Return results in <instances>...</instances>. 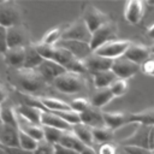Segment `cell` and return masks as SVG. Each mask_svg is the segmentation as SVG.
Returning <instances> with one entry per match:
<instances>
[{
    "label": "cell",
    "instance_id": "1",
    "mask_svg": "<svg viewBox=\"0 0 154 154\" xmlns=\"http://www.w3.org/2000/svg\"><path fill=\"white\" fill-rule=\"evenodd\" d=\"M52 83L60 93H64V94H76L82 91L85 87L82 75H77L69 71L57 77Z\"/></svg>",
    "mask_w": 154,
    "mask_h": 154
},
{
    "label": "cell",
    "instance_id": "2",
    "mask_svg": "<svg viewBox=\"0 0 154 154\" xmlns=\"http://www.w3.org/2000/svg\"><path fill=\"white\" fill-rule=\"evenodd\" d=\"M17 83L22 90L26 93H36L46 87L45 79L36 70L19 69L17 72Z\"/></svg>",
    "mask_w": 154,
    "mask_h": 154
},
{
    "label": "cell",
    "instance_id": "3",
    "mask_svg": "<svg viewBox=\"0 0 154 154\" xmlns=\"http://www.w3.org/2000/svg\"><path fill=\"white\" fill-rule=\"evenodd\" d=\"M131 43L132 42H130L128 40H112V41H108L105 45L100 46L93 53H95L100 57L114 60V59L123 57Z\"/></svg>",
    "mask_w": 154,
    "mask_h": 154
},
{
    "label": "cell",
    "instance_id": "4",
    "mask_svg": "<svg viewBox=\"0 0 154 154\" xmlns=\"http://www.w3.org/2000/svg\"><path fill=\"white\" fill-rule=\"evenodd\" d=\"M116 35H117V26L112 22H107L106 24H103L102 26H100L99 29L91 32V37L89 41L90 49L94 52L106 42L114 40Z\"/></svg>",
    "mask_w": 154,
    "mask_h": 154
},
{
    "label": "cell",
    "instance_id": "5",
    "mask_svg": "<svg viewBox=\"0 0 154 154\" xmlns=\"http://www.w3.org/2000/svg\"><path fill=\"white\" fill-rule=\"evenodd\" d=\"M91 32L87 28L85 23L83 19H78L73 22L71 25L66 26L63 29L61 32V38L60 40H72V41H82V42H88L90 41Z\"/></svg>",
    "mask_w": 154,
    "mask_h": 154
},
{
    "label": "cell",
    "instance_id": "6",
    "mask_svg": "<svg viewBox=\"0 0 154 154\" xmlns=\"http://www.w3.org/2000/svg\"><path fill=\"white\" fill-rule=\"evenodd\" d=\"M20 20V11L12 1H2L0 4V26L11 28L18 25Z\"/></svg>",
    "mask_w": 154,
    "mask_h": 154
},
{
    "label": "cell",
    "instance_id": "7",
    "mask_svg": "<svg viewBox=\"0 0 154 154\" xmlns=\"http://www.w3.org/2000/svg\"><path fill=\"white\" fill-rule=\"evenodd\" d=\"M111 71L114 73V76L117 78L128 79V78L135 76L140 71V65L128 60L125 57H120V58L113 60Z\"/></svg>",
    "mask_w": 154,
    "mask_h": 154
},
{
    "label": "cell",
    "instance_id": "8",
    "mask_svg": "<svg viewBox=\"0 0 154 154\" xmlns=\"http://www.w3.org/2000/svg\"><path fill=\"white\" fill-rule=\"evenodd\" d=\"M82 19L85 23V25H87V28L89 29L90 32L95 31L96 29H99L100 26H102L103 24H106L107 22H109L108 20V17L102 11H100L99 8H96L93 5L87 6V8L83 12Z\"/></svg>",
    "mask_w": 154,
    "mask_h": 154
},
{
    "label": "cell",
    "instance_id": "9",
    "mask_svg": "<svg viewBox=\"0 0 154 154\" xmlns=\"http://www.w3.org/2000/svg\"><path fill=\"white\" fill-rule=\"evenodd\" d=\"M57 47L66 49L69 53H71L76 59L78 60H84L87 57H89L93 51L90 49V46L88 42H82V41H72V40H60L57 45Z\"/></svg>",
    "mask_w": 154,
    "mask_h": 154
},
{
    "label": "cell",
    "instance_id": "10",
    "mask_svg": "<svg viewBox=\"0 0 154 154\" xmlns=\"http://www.w3.org/2000/svg\"><path fill=\"white\" fill-rule=\"evenodd\" d=\"M28 41L26 30L22 25H14L6 29V42L7 48H17V47H25Z\"/></svg>",
    "mask_w": 154,
    "mask_h": 154
},
{
    "label": "cell",
    "instance_id": "11",
    "mask_svg": "<svg viewBox=\"0 0 154 154\" xmlns=\"http://www.w3.org/2000/svg\"><path fill=\"white\" fill-rule=\"evenodd\" d=\"M36 71L45 79L46 83L53 82L57 77H59L60 75L66 72V70L61 65H59V64H57V63H54L52 60H45V59L41 63V65L36 69Z\"/></svg>",
    "mask_w": 154,
    "mask_h": 154
},
{
    "label": "cell",
    "instance_id": "12",
    "mask_svg": "<svg viewBox=\"0 0 154 154\" xmlns=\"http://www.w3.org/2000/svg\"><path fill=\"white\" fill-rule=\"evenodd\" d=\"M0 144L7 148L19 147V129L18 126L0 125Z\"/></svg>",
    "mask_w": 154,
    "mask_h": 154
},
{
    "label": "cell",
    "instance_id": "13",
    "mask_svg": "<svg viewBox=\"0 0 154 154\" xmlns=\"http://www.w3.org/2000/svg\"><path fill=\"white\" fill-rule=\"evenodd\" d=\"M113 60L112 59H107L103 57H100L95 53H91L89 57H87L83 60V64L85 66V69L88 71L93 72H99V71H107L111 70Z\"/></svg>",
    "mask_w": 154,
    "mask_h": 154
},
{
    "label": "cell",
    "instance_id": "14",
    "mask_svg": "<svg viewBox=\"0 0 154 154\" xmlns=\"http://www.w3.org/2000/svg\"><path fill=\"white\" fill-rule=\"evenodd\" d=\"M16 113L19 118L35 124V125H41V114L43 112V109L34 107V106H29V105H24L20 103L17 107H14Z\"/></svg>",
    "mask_w": 154,
    "mask_h": 154
},
{
    "label": "cell",
    "instance_id": "15",
    "mask_svg": "<svg viewBox=\"0 0 154 154\" xmlns=\"http://www.w3.org/2000/svg\"><path fill=\"white\" fill-rule=\"evenodd\" d=\"M123 57H125L128 60H130L137 65H141L150 57V51H149V47H146L143 45L131 43Z\"/></svg>",
    "mask_w": 154,
    "mask_h": 154
},
{
    "label": "cell",
    "instance_id": "16",
    "mask_svg": "<svg viewBox=\"0 0 154 154\" xmlns=\"http://www.w3.org/2000/svg\"><path fill=\"white\" fill-rule=\"evenodd\" d=\"M79 120L82 124L89 126V128H101L105 126L102 112L95 107H89L84 112L79 113Z\"/></svg>",
    "mask_w": 154,
    "mask_h": 154
},
{
    "label": "cell",
    "instance_id": "17",
    "mask_svg": "<svg viewBox=\"0 0 154 154\" xmlns=\"http://www.w3.org/2000/svg\"><path fill=\"white\" fill-rule=\"evenodd\" d=\"M144 12L143 2L138 0H131L128 1L124 8V17L130 24H137L142 19Z\"/></svg>",
    "mask_w": 154,
    "mask_h": 154
},
{
    "label": "cell",
    "instance_id": "18",
    "mask_svg": "<svg viewBox=\"0 0 154 154\" xmlns=\"http://www.w3.org/2000/svg\"><path fill=\"white\" fill-rule=\"evenodd\" d=\"M41 126H49L54 129H59L63 131L71 130V125L64 122L59 116H57L54 112L43 111L41 114Z\"/></svg>",
    "mask_w": 154,
    "mask_h": 154
},
{
    "label": "cell",
    "instance_id": "19",
    "mask_svg": "<svg viewBox=\"0 0 154 154\" xmlns=\"http://www.w3.org/2000/svg\"><path fill=\"white\" fill-rule=\"evenodd\" d=\"M136 123L144 126H154V108L135 113H126V124Z\"/></svg>",
    "mask_w": 154,
    "mask_h": 154
},
{
    "label": "cell",
    "instance_id": "20",
    "mask_svg": "<svg viewBox=\"0 0 154 154\" xmlns=\"http://www.w3.org/2000/svg\"><path fill=\"white\" fill-rule=\"evenodd\" d=\"M43 61L42 57L36 52L34 45H26L24 47V63L22 69L36 70Z\"/></svg>",
    "mask_w": 154,
    "mask_h": 154
},
{
    "label": "cell",
    "instance_id": "21",
    "mask_svg": "<svg viewBox=\"0 0 154 154\" xmlns=\"http://www.w3.org/2000/svg\"><path fill=\"white\" fill-rule=\"evenodd\" d=\"M113 94L111 93L109 88H102V89H95V91L93 93L89 102L91 107H95L97 109H100L101 107L106 106L109 101L113 100Z\"/></svg>",
    "mask_w": 154,
    "mask_h": 154
},
{
    "label": "cell",
    "instance_id": "22",
    "mask_svg": "<svg viewBox=\"0 0 154 154\" xmlns=\"http://www.w3.org/2000/svg\"><path fill=\"white\" fill-rule=\"evenodd\" d=\"M105 126L111 130H116L123 125H126V113L120 112H102Z\"/></svg>",
    "mask_w": 154,
    "mask_h": 154
},
{
    "label": "cell",
    "instance_id": "23",
    "mask_svg": "<svg viewBox=\"0 0 154 154\" xmlns=\"http://www.w3.org/2000/svg\"><path fill=\"white\" fill-rule=\"evenodd\" d=\"M58 144H60L63 147H66V148H70L72 150H76L78 153H82L83 149L87 147L71 130L64 131V134H63V136H61V138H60Z\"/></svg>",
    "mask_w": 154,
    "mask_h": 154
},
{
    "label": "cell",
    "instance_id": "24",
    "mask_svg": "<svg viewBox=\"0 0 154 154\" xmlns=\"http://www.w3.org/2000/svg\"><path fill=\"white\" fill-rule=\"evenodd\" d=\"M71 131L87 146V147H91L94 144V140H93V134H91V128L78 123L71 126Z\"/></svg>",
    "mask_w": 154,
    "mask_h": 154
},
{
    "label": "cell",
    "instance_id": "25",
    "mask_svg": "<svg viewBox=\"0 0 154 154\" xmlns=\"http://www.w3.org/2000/svg\"><path fill=\"white\" fill-rule=\"evenodd\" d=\"M5 60L7 64L14 67H23L24 63V47H17V48H8L5 52Z\"/></svg>",
    "mask_w": 154,
    "mask_h": 154
},
{
    "label": "cell",
    "instance_id": "26",
    "mask_svg": "<svg viewBox=\"0 0 154 154\" xmlns=\"http://www.w3.org/2000/svg\"><path fill=\"white\" fill-rule=\"evenodd\" d=\"M93 81L94 85L96 89H102V88H108L112 82L117 78L114 73L111 70L107 71H99V72H93Z\"/></svg>",
    "mask_w": 154,
    "mask_h": 154
},
{
    "label": "cell",
    "instance_id": "27",
    "mask_svg": "<svg viewBox=\"0 0 154 154\" xmlns=\"http://www.w3.org/2000/svg\"><path fill=\"white\" fill-rule=\"evenodd\" d=\"M18 129L37 142L43 140V130H42L41 125H35V124H31L26 120H25V123L18 120Z\"/></svg>",
    "mask_w": 154,
    "mask_h": 154
},
{
    "label": "cell",
    "instance_id": "28",
    "mask_svg": "<svg viewBox=\"0 0 154 154\" xmlns=\"http://www.w3.org/2000/svg\"><path fill=\"white\" fill-rule=\"evenodd\" d=\"M40 102L42 103V106L45 107L46 111L49 112H60V111H69L70 105L63 100L55 99V97H41Z\"/></svg>",
    "mask_w": 154,
    "mask_h": 154
},
{
    "label": "cell",
    "instance_id": "29",
    "mask_svg": "<svg viewBox=\"0 0 154 154\" xmlns=\"http://www.w3.org/2000/svg\"><path fill=\"white\" fill-rule=\"evenodd\" d=\"M0 119L2 124L18 126V116L14 107L8 105H0Z\"/></svg>",
    "mask_w": 154,
    "mask_h": 154
},
{
    "label": "cell",
    "instance_id": "30",
    "mask_svg": "<svg viewBox=\"0 0 154 154\" xmlns=\"http://www.w3.org/2000/svg\"><path fill=\"white\" fill-rule=\"evenodd\" d=\"M73 59H76L71 53H69L66 49H64V48H60V47H57L55 46V48H54V52H53V55H52V61H54V63H57V64H59V65H61L65 70H66V67L72 63V60Z\"/></svg>",
    "mask_w": 154,
    "mask_h": 154
},
{
    "label": "cell",
    "instance_id": "31",
    "mask_svg": "<svg viewBox=\"0 0 154 154\" xmlns=\"http://www.w3.org/2000/svg\"><path fill=\"white\" fill-rule=\"evenodd\" d=\"M91 134H93L94 143L102 144V143H108L113 140L114 131L108 129L107 126H101V128H93Z\"/></svg>",
    "mask_w": 154,
    "mask_h": 154
},
{
    "label": "cell",
    "instance_id": "32",
    "mask_svg": "<svg viewBox=\"0 0 154 154\" xmlns=\"http://www.w3.org/2000/svg\"><path fill=\"white\" fill-rule=\"evenodd\" d=\"M42 130H43V140L51 144H58L64 134L63 130L49 128V126H42Z\"/></svg>",
    "mask_w": 154,
    "mask_h": 154
},
{
    "label": "cell",
    "instance_id": "33",
    "mask_svg": "<svg viewBox=\"0 0 154 154\" xmlns=\"http://www.w3.org/2000/svg\"><path fill=\"white\" fill-rule=\"evenodd\" d=\"M61 32L63 30L60 28H52L45 34L42 38V43L48 45V46H55L61 38Z\"/></svg>",
    "mask_w": 154,
    "mask_h": 154
},
{
    "label": "cell",
    "instance_id": "34",
    "mask_svg": "<svg viewBox=\"0 0 154 154\" xmlns=\"http://www.w3.org/2000/svg\"><path fill=\"white\" fill-rule=\"evenodd\" d=\"M108 88H109L111 93L113 94V96L118 97V96H122V95H124L126 93V90H128V82H126V79L116 78Z\"/></svg>",
    "mask_w": 154,
    "mask_h": 154
},
{
    "label": "cell",
    "instance_id": "35",
    "mask_svg": "<svg viewBox=\"0 0 154 154\" xmlns=\"http://www.w3.org/2000/svg\"><path fill=\"white\" fill-rule=\"evenodd\" d=\"M38 142L35 141L34 138H31L30 136H28L26 134L22 132L19 130V147L24 150H28V152H34L37 147Z\"/></svg>",
    "mask_w": 154,
    "mask_h": 154
},
{
    "label": "cell",
    "instance_id": "36",
    "mask_svg": "<svg viewBox=\"0 0 154 154\" xmlns=\"http://www.w3.org/2000/svg\"><path fill=\"white\" fill-rule=\"evenodd\" d=\"M57 116H59L64 122H66L67 124H70L71 126L75 125V124H78L81 123L79 120V113L72 111V109H69V111H60V112H54Z\"/></svg>",
    "mask_w": 154,
    "mask_h": 154
},
{
    "label": "cell",
    "instance_id": "37",
    "mask_svg": "<svg viewBox=\"0 0 154 154\" xmlns=\"http://www.w3.org/2000/svg\"><path fill=\"white\" fill-rule=\"evenodd\" d=\"M34 47H35L36 52L42 57V59H45V60H51L52 59L55 46H48V45H45L42 42H38V43H35Z\"/></svg>",
    "mask_w": 154,
    "mask_h": 154
},
{
    "label": "cell",
    "instance_id": "38",
    "mask_svg": "<svg viewBox=\"0 0 154 154\" xmlns=\"http://www.w3.org/2000/svg\"><path fill=\"white\" fill-rule=\"evenodd\" d=\"M69 105H70V108H71L72 111L77 112V113H82V112H84L87 108L90 107V102H89V100L85 99V97H77V99H73Z\"/></svg>",
    "mask_w": 154,
    "mask_h": 154
},
{
    "label": "cell",
    "instance_id": "39",
    "mask_svg": "<svg viewBox=\"0 0 154 154\" xmlns=\"http://www.w3.org/2000/svg\"><path fill=\"white\" fill-rule=\"evenodd\" d=\"M32 153L34 154H54V144H51L45 140H42L38 142L36 149Z\"/></svg>",
    "mask_w": 154,
    "mask_h": 154
},
{
    "label": "cell",
    "instance_id": "40",
    "mask_svg": "<svg viewBox=\"0 0 154 154\" xmlns=\"http://www.w3.org/2000/svg\"><path fill=\"white\" fill-rule=\"evenodd\" d=\"M147 150L135 147V146H126V144H122L120 148L118 149V154H144Z\"/></svg>",
    "mask_w": 154,
    "mask_h": 154
},
{
    "label": "cell",
    "instance_id": "41",
    "mask_svg": "<svg viewBox=\"0 0 154 154\" xmlns=\"http://www.w3.org/2000/svg\"><path fill=\"white\" fill-rule=\"evenodd\" d=\"M96 153L97 154H118V148L112 142L102 143V144H100V147H99Z\"/></svg>",
    "mask_w": 154,
    "mask_h": 154
},
{
    "label": "cell",
    "instance_id": "42",
    "mask_svg": "<svg viewBox=\"0 0 154 154\" xmlns=\"http://www.w3.org/2000/svg\"><path fill=\"white\" fill-rule=\"evenodd\" d=\"M140 70H141L143 73L154 77V58H150V57H149L144 63H142V64L140 65Z\"/></svg>",
    "mask_w": 154,
    "mask_h": 154
},
{
    "label": "cell",
    "instance_id": "43",
    "mask_svg": "<svg viewBox=\"0 0 154 154\" xmlns=\"http://www.w3.org/2000/svg\"><path fill=\"white\" fill-rule=\"evenodd\" d=\"M7 42H6V28L0 26V54H5L7 51Z\"/></svg>",
    "mask_w": 154,
    "mask_h": 154
},
{
    "label": "cell",
    "instance_id": "44",
    "mask_svg": "<svg viewBox=\"0 0 154 154\" xmlns=\"http://www.w3.org/2000/svg\"><path fill=\"white\" fill-rule=\"evenodd\" d=\"M54 154H81L76 150H72L70 148L63 147L60 144H54Z\"/></svg>",
    "mask_w": 154,
    "mask_h": 154
},
{
    "label": "cell",
    "instance_id": "45",
    "mask_svg": "<svg viewBox=\"0 0 154 154\" xmlns=\"http://www.w3.org/2000/svg\"><path fill=\"white\" fill-rule=\"evenodd\" d=\"M5 150L7 152V154H34L32 152L24 150L20 147H14V148H7V147H5Z\"/></svg>",
    "mask_w": 154,
    "mask_h": 154
},
{
    "label": "cell",
    "instance_id": "46",
    "mask_svg": "<svg viewBox=\"0 0 154 154\" xmlns=\"http://www.w3.org/2000/svg\"><path fill=\"white\" fill-rule=\"evenodd\" d=\"M6 99H7V91L0 85V105H2Z\"/></svg>",
    "mask_w": 154,
    "mask_h": 154
},
{
    "label": "cell",
    "instance_id": "47",
    "mask_svg": "<svg viewBox=\"0 0 154 154\" xmlns=\"http://www.w3.org/2000/svg\"><path fill=\"white\" fill-rule=\"evenodd\" d=\"M81 154H97V153L93 147H85Z\"/></svg>",
    "mask_w": 154,
    "mask_h": 154
},
{
    "label": "cell",
    "instance_id": "48",
    "mask_svg": "<svg viewBox=\"0 0 154 154\" xmlns=\"http://www.w3.org/2000/svg\"><path fill=\"white\" fill-rule=\"evenodd\" d=\"M147 34H148V36L150 37V38H153L154 40V23L148 28V31H147Z\"/></svg>",
    "mask_w": 154,
    "mask_h": 154
},
{
    "label": "cell",
    "instance_id": "49",
    "mask_svg": "<svg viewBox=\"0 0 154 154\" xmlns=\"http://www.w3.org/2000/svg\"><path fill=\"white\" fill-rule=\"evenodd\" d=\"M0 154H7V152L5 150V147L0 146Z\"/></svg>",
    "mask_w": 154,
    "mask_h": 154
},
{
    "label": "cell",
    "instance_id": "50",
    "mask_svg": "<svg viewBox=\"0 0 154 154\" xmlns=\"http://www.w3.org/2000/svg\"><path fill=\"white\" fill-rule=\"evenodd\" d=\"M149 51H150V54H154V45L152 47H149Z\"/></svg>",
    "mask_w": 154,
    "mask_h": 154
},
{
    "label": "cell",
    "instance_id": "51",
    "mask_svg": "<svg viewBox=\"0 0 154 154\" xmlns=\"http://www.w3.org/2000/svg\"><path fill=\"white\" fill-rule=\"evenodd\" d=\"M148 4H150V5H154V0H152V1H148Z\"/></svg>",
    "mask_w": 154,
    "mask_h": 154
},
{
    "label": "cell",
    "instance_id": "52",
    "mask_svg": "<svg viewBox=\"0 0 154 154\" xmlns=\"http://www.w3.org/2000/svg\"><path fill=\"white\" fill-rule=\"evenodd\" d=\"M144 154H153V153H152V152H150V150H147V152H146V153H144Z\"/></svg>",
    "mask_w": 154,
    "mask_h": 154
},
{
    "label": "cell",
    "instance_id": "53",
    "mask_svg": "<svg viewBox=\"0 0 154 154\" xmlns=\"http://www.w3.org/2000/svg\"><path fill=\"white\" fill-rule=\"evenodd\" d=\"M1 124H2V123H1V119H0V125H1Z\"/></svg>",
    "mask_w": 154,
    "mask_h": 154
},
{
    "label": "cell",
    "instance_id": "54",
    "mask_svg": "<svg viewBox=\"0 0 154 154\" xmlns=\"http://www.w3.org/2000/svg\"><path fill=\"white\" fill-rule=\"evenodd\" d=\"M0 146H1V144H0Z\"/></svg>",
    "mask_w": 154,
    "mask_h": 154
},
{
    "label": "cell",
    "instance_id": "55",
    "mask_svg": "<svg viewBox=\"0 0 154 154\" xmlns=\"http://www.w3.org/2000/svg\"><path fill=\"white\" fill-rule=\"evenodd\" d=\"M0 55H1V54H0Z\"/></svg>",
    "mask_w": 154,
    "mask_h": 154
}]
</instances>
